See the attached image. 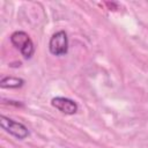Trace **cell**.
I'll use <instances>...</instances> for the list:
<instances>
[{
  "mask_svg": "<svg viewBox=\"0 0 148 148\" xmlns=\"http://www.w3.org/2000/svg\"><path fill=\"white\" fill-rule=\"evenodd\" d=\"M0 126L2 127V130H5L7 133H9L18 140H23L29 136V130L24 124L13 120L3 114L0 116Z\"/></svg>",
  "mask_w": 148,
  "mask_h": 148,
  "instance_id": "3957f363",
  "label": "cell"
},
{
  "mask_svg": "<svg viewBox=\"0 0 148 148\" xmlns=\"http://www.w3.org/2000/svg\"><path fill=\"white\" fill-rule=\"evenodd\" d=\"M24 84V80L21 77H14V76H5L0 80V87L1 88H8V89H16L21 88Z\"/></svg>",
  "mask_w": 148,
  "mask_h": 148,
  "instance_id": "5b68a950",
  "label": "cell"
},
{
  "mask_svg": "<svg viewBox=\"0 0 148 148\" xmlns=\"http://www.w3.org/2000/svg\"><path fill=\"white\" fill-rule=\"evenodd\" d=\"M68 36L65 30H59L53 34L49 42V51L51 54L61 57L68 52Z\"/></svg>",
  "mask_w": 148,
  "mask_h": 148,
  "instance_id": "7a4b0ae2",
  "label": "cell"
},
{
  "mask_svg": "<svg viewBox=\"0 0 148 148\" xmlns=\"http://www.w3.org/2000/svg\"><path fill=\"white\" fill-rule=\"evenodd\" d=\"M51 105L59 110L60 112L65 114H75L79 110V106L75 101L68 98V97H62V96H57L51 99Z\"/></svg>",
  "mask_w": 148,
  "mask_h": 148,
  "instance_id": "277c9868",
  "label": "cell"
},
{
  "mask_svg": "<svg viewBox=\"0 0 148 148\" xmlns=\"http://www.w3.org/2000/svg\"><path fill=\"white\" fill-rule=\"evenodd\" d=\"M10 43L13 46H15L24 59H30L35 53V45L32 39L29 37V35L24 31H14L10 37Z\"/></svg>",
  "mask_w": 148,
  "mask_h": 148,
  "instance_id": "6da1fadb",
  "label": "cell"
}]
</instances>
